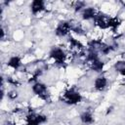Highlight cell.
<instances>
[{
  "label": "cell",
  "mask_w": 125,
  "mask_h": 125,
  "mask_svg": "<svg viewBox=\"0 0 125 125\" xmlns=\"http://www.w3.org/2000/svg\"><path fill=\"white\" fill-rule=\"evenodd\" d=\"M109 19H110L109 16H107V15H105V14H104V13L99 11L98 15L96 16V18L93 21H94V24L98 28H100L102 30H104V29H108L109 28V25H108Z\"/></svg>",
  "instance_id": "cell-7"
},
{
  "label": "cell",
  "mask_w": 125,
  "mask_h": 125,
  "mask_svg": "<svg viewBox=\"0 0 125 125\" xmlns=\"http://www.w3.org/2000/svg\"><path fill=\"white\" fill-rule=\"evenodd\" d=\"M72 31V23L71 21H60L56 28H55V34L58 37H64L67 36Z\"/></svg>",
  "instance_id": "cell-6"
},
{
  "label": "cell",
  "mask_w": 125,
  "mask_h": 125,
  "mask_svg": "<svg viewBox=\"0 0 125 125\" xmlns=\"http://www.w3.org/2000/svg\"><path fill=\"white\" fill-rule=\"evenodd\" d=\"M118 72H119V74H120L121 76H124V77H125V67H123L122 69H120Z\"/></svg>",
  "instance_id": "cell-18"
},
{
  "label": "cell",
  "mask_w": 125,
  "mask_h": 125,
  "mask_svg": "<svg viewBox=\"0 0 125 125\" xmlns=\"http://www.w3.org/2000/svg\"><path fill=\"white\" fill-rule=\"evenodd\" d=\"M22 65V61L21 58L19 56H12L8 62H7V66L14 69V70H19Z\"/></svg>",
  "instance_id": "cell-11"
},
{
  "label": "cell",
  "mask_w": 125,
  "mask_h": 125,
  "mask_svg": "<svg viewBox=\"0 0 125 125\" xmlns=\"http://www.w3.org/2000/svg\"><path fill=\"white\" fill-rule=\"evenodd\" d=\"M7 97H8L9 100L15 101V100L19 97V94H18V92H17L16 90H11V91H9V92L7 93Z\"/></svg>",
  "instance_id": "cell-16"
},
{
  "label": "cell",
  "mask_w": 125,
  "mask_h": 125,
  "mask_svg": "<svg viewBox=\"0 0 125 125\" xmlns=\"http://www.w3.org/2000/svg\"><path fill=\"white\" fill-rule=\"evenodd\" d=\"M121 24V20L118 18V17H110L109 19V22H108V25H109V28L113 31H115L119 25Z\"/></svg>",
  "instance_id": "cell-13"
},
{
  "label": "cell",
  "mask_w": 125,
  "mask_h": 125,
  "mask_svg": "<svg viewBox=\"0 0 125 125\" xmlns=\"http://www.w3.org/2000/svg\"><path fill=\"white\" fill-rule=\"evenodd\" d=\"M7 82H8L9 84H11V85L15 86V87H18V86H20V84H21V82L19 81V79H18V78L11 77V76L7 77Z\"/></svg>",
  "instance_id": "cell-15"
},
{
  "label": "cell",
  "mask_w": 125,
  "mask_h": 125,
  "mask_svg": "<svg viewBox=\"0 0 125 125\" xmlns=\"http://www.w3.org/2000/svg\"><path fill=\"white\" fill-rule=\"evenodd\" d=\"M31 91L35 96L45 102L50 100V93L48 91V87L43 82L36 81L35 83H33V85L31 86Z\"/></svg>",
  "instance_id": "cell-4"
},
{
  "label": "cell",
  "mask_w": 125,
  "mask_h": 125,
  "mask_svg": "<svg viewBox=\"0 0 125 125\" xmlns=\"http://www.w3.org/2000/svg\"><path fill=\"white\" fill-rule=\"evenodd\" d=\"M49 58L54 62L55 64L62 66L67 59H68V55L67 53L61 47H54L51 49L50 53H49Z\"/></svg>",
  "instance_id": "cell-2"
},
{
  "label": "cell",
  "mask_w": 125,
  "mask_h": 125,
  "mask_svg": "<svg viewBox=\"0 0 125 125\" xmlns=\"http://www.w3.org/2000/svg\"><path fill=\"white\" fill-rule=\"evenodd\" d=\"M80 121L83 123V124H86V125H91L94 123L95 119H94V115H93V112L91 110H85L83 111L81 114H80Z\"/></svg>",
  "instance_id": "cell-12"
},
{
  "label": "cell",
  "mask_w": 125,
  "mask_h": 125,
  "mask_svg": "<svg viewBox=\"0 0 125 125\" xmlns=\"http://www.w3.org/2000/svg\"><path fill=\"white\" fill-rule=\"evenodd\" d=\"M82 95L76 91L74 88H69L67 90H65L60 97V100L69 105H74V104H78L82 102Z\"/></svg>",
  "instance_id": "cell-1"
},
{
  "label": "cell",
  "mask_w": 125,
  "mask_h": 125,
  "mask_svg": "<svg viewBox=\"0 0 125 125\" xmlns=\"http://www.w3.org/2000/svg\"><path fill=\"white\" fill-rule=\"evenodd\" d=\"M67 49L68 54L71 55L73 58H80L84 57V45L74 37H69L67 41Z\"/></svg>",
  "instance_id": "cell-3"
},
{
  "label": "cell",
  "mask_w": 125,
  "mask_h": 125,
  "mask_svg": "<svg viewBox=\"0 0 125 125\" xmlns=\"http://www.w3.org/2000/svg\"><path fill=\"white\" fill-rule=\"evenodd\" d=\"M107 84H108V80L104 75H100L96 77V79L94 80V88L98 92L104 91L107 87Z\"/></svg>",
  "instance_id": "cell-8"
},
{
  "label": "cell",
  "mask_w": 125,
  "mask_h": 125,
  "mask_svg": "<svg viewBox=\"0 0 125 125\" xmlns=\"http://www.w3.org/2000/svg\"><path fill=\"white\" fill-rule=\"evenodd\" d=\"M2 125H16V122L13 121V120H11V119H6V120L3 122Z\"/></svg>",
  "instance_id": "cell-17"
},
{
  "label": "cell",
  "mask_w": 125,
  "mask_h": 125,
  "mask_svg": "<svg viewBox=\"0 0 125 125\" xmlns=\"http://www.w3.org/2000/svg\"><path fill=\"white\" fill-rule=\"evenodd\" d=\"M72 8H73V10H74L75 13L81 12L84 8H86V3L83 2V1H76V2H73V3H72Z\"/></svg>",
  "instance_id": "cell-14"
},
{
  "label": "cell",
  "mask_w": 125,
  "mask_h": 125,
  "mask_svg": "<svg viewBox=\"0 0 125 125\" xmlns=\"http://www.w3.org/2000/svg\"><path fill=\"white\" fill-rule=\"evenodd\" d=\"M45 2L43 0H34L31 2L30 4V12L33 16H36L40 13H42L43 11H45Z\"/></svg>",
  "instance_id": "cell-9"
},
{
  "label": "cell",
  "mask_w": 125,
  "mask_h": 125,
  "mask_svg": "<svg viewBox=\"0 0 125 125\" xmlns=\"http://www.w3.org/2000/svg\"><path fill=\"white\" fill-rule=\"evenodd\" d=\"M99 11L95 7H86L81 11V18L84 21H90L94 20L96 16L98 15Z\"/></svg>",
  "instance_id": "cell-10"
},
{
  "label": "cell",
  "mask_w": 125,
  "mask_h": 125,
  "mask_svg": "<svg viewBox=\"0 0 125 125\" xmlns=\"http://www.w3.org/2000/svg\"><path fill=\"white\" fill-rule=\"evenodd\" d=\"M48 118L46 115L41 113H36L33 110H29L25 114V124L24 125H41L47 122Z\"/></svg>",
  "instance_id": "cell-5"
}]
</instances>
